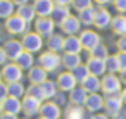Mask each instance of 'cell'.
Instances as JSON below:
<instances>
[{"label": "cell", "instance_id": "ffe728a7", "mask_svg": "<svg viewBox=\"0 0 126 119\" xmlns=\"http://www.w3.org/2000/svg\"><path fill=\"white\" fill-rule=\"evenodd\" d=\"M23 102V110L26 116H35L36 112H40V107H42V102L30 97V95H24V98L21 100Z\"/></svg>", "mask_w": 126, "mask_h": 119}, {"label": "cell", "instance_id": "7bdbcfd3", "mask_svg": "<svg viewBox=\"0 0 126 119\" xmlns=\"http://www.w3.org/2000/svg\"><path fill=\"white\" fill-rule=\"evenodd\" d=\"M5 97H9V93H7V85H5V83H0V100H4Z\"/></svg>", "mask_w": 126, "mask_h": 119}, {"label": "cell", "instance_id": "db71d44e", "mask_svg": "<svg viewBox=\"0 0 126 119\" xmlns=\"http://www.w3.org/2000/svg\"><path fill=\"white\" fill-rule=\"evenodd\" d=\"M38 119H43V117H38Z\"/></svg>", "mask_w": 126, "mask_h": 119}, {"label": "cell", "instance_id": "44dd1931", "mask_svg": "<svg viewBox=\"0 0 126 119\" xmlns=\"http://www.w3.org/2000/svg\"><path fill=\"white\" fill-rule=\"evenodd\" d=\"M81 50H83V47H81V42H79L78 35L66 36V40H64V52H67V54H79Z\"/></svg>", "mask_w": 126, "mask_h": 119}, {"label": "cell", "instance_id": "b9f144b4", "mask_svg": "<svg viewBox=\"0 0 126 119\" xmlns=\"http://www.w3.org/2000/svg\"><path fill=\"white\" fill-rule=\"evenodd\" d=\"M7 60H9V57H7V54H5V50H4V47H0V66H5V64H7Z\"/></svg>", "mask_w": 126, "mask_h": 119}, {"label": "cell", "instance_id": "277c9868", "mask_svg": "<svg viewBox=\"0 0 126 119\" xmlns=\"http://www.w3.org/2000/svg\"><path fill=\"white\" fill-rule=\"evenodd\" d=\"M55 23L52 17H36V21L33 23V31L38 33L42 38H48L54 35L55 31Z\"/></svg>", "mask_w": 126, "mask_h": 119}, {"label": "cell", "instance_id": "4dcf8cb0", "mask_svg": "<svg viewBox=\"0 0 126 119\" xmlns=\"http://www.w3.org/2000/svg\"><path fill=\"white\" fill-rule=\"evenodd\" d=\"M78 19H79L81 26H92L93 21H95V7H88L85 11H79Z\"/></svg>", "mask_w": 126, "mask_h": 119}, {"label": "cell", "instance_id": "681fc988", "mask_svg": "<svg viewBox=\"0 0 126 119\" xmlns=\"http://www.w3.org/2000/svg\"><path fill=\"white\" fill-rule=\"evenodd\" d=\"M90 119H109V117H107L105 114H93Z\"/></svg>", "mask_w": 126, "mask_h": 119}, {"label": "cell", "instance_id": "836d02e7", "mask_svg": "<svg viewBox=\"0 0 126 119\" xmlns=\"http://www.w3.org/2000/svg\"><path fill=\"white\" fill-rule=\"evenodd\" d=\"M71 73H73V76H74L76 83H79V85H81V83H83V81H85V79L90 76V73H88V67H86L85 64H79V66H78V67H74Z\"/></svg>", "mask_w": 126, "mask_h": 119}, {"label": "cell", "instance_id": "74e56055", "mask_svg": "<svg viewBox=\"0 0 126 119\" xmlns=\"http://www.w3.org/2000/svg\"><path fill=\"white\" fill-rule=\"evenodd\" d=\"M71 7H73L76 12H79V11H85V9H88V7H93V0H73Z\"/></svg>", "mask_w": 126, "mask_h": 119}, {"label": "cell", "instance_id": "bcb514c9", "mask_svg": "<svg viewBox=\"0 0 126 119\" xmlns=\"http://www.w3.org/2000/svg\"><path fill=\"white\" fill-rule=\"evenodd\" d=\"M0 119H17V116H16V114H7V112H4L2 116H0Z\"/></svg>", "mask_w": 126, "mask_h": 119}, {"label": "cell", "instance_id": "3957f363", "mask_svg": "<svg viewBox=\"0 0 126 119\" xmlns=\"http://www.w3.org/2000/svg\"><path fill=\"white\" fill-rule=\"evenodd\" d=\"M21 43H23V47H24V50L26 52H30V54H36V52H40L42 48H43V38L38 35V33H35V31H28V33H24L23 36H21Z\"/></svg>", "mask_w": 126, "mask_h": 119}, {"label": "cell", "instance_id": "9c48e42d", "mask_svg": "<svg viewBox=\"0 0 126 119\" xmlns=\"http://www.w3.org/2000/svg\"><path fill=\"white\" fill-rule=\"evenodd\" d=\"M55 83H57V86H59L61 91H71V90H74L78 86V83H76V79H74V76H73L71 71L61 73L57 76V81Z\"/></svg>", "mask_w": 126, "mask_h": 119}, {"label": "cell", "instance_id": "8fae6325", "mask_svg": "<svg viewBox=\"0 0 126 119\" xmlns=\"http://www.w3.org/2000/svg\"><path fill=\"white\" fill-rule=\"evenodd\" d=\"M104 107L105 110L110 114V116H116L121 107H123V98H121V93H116V95H107L104 98Z\"/></svg>", "mask_w": 126, "mask_h": 119}, {"label": "cell", "instance_id": "8992f818", "mask_svg": "<svg viewBox=\"0 0 126 119\" xmlns=\"http://www.w3.org/2000/svg\"><path fill=\"white\" fill-rule=\"evenodd\" d=\"M79 42H81V47H83V50H93L98 43H102V38H100V35L97 33V31H93V30H83V31H79Z\"/></svg>", "mask_w": 126, "mask_h": 119}, {"label": "cell", "instance_id": "f1b7e54d", "mask_svg": "<svg viewBox=\"0 0 126 119\" xmlns=\"http://www.w3.org/2000/svg\"><path fill=\"white\" fill-rule=\"evenodd\" d=\"M62 64H64V67L67 71H73L74 67H78L81 64V57H79V54H67V52H64Z\"/></svg>", "mask_w": 126, "mask_h": 119}, {"label": "cell", "instance_id": "c3c4849f", "mask_svg": "<svg viewBox=\"0 0 126 119\" xmlns=\"http://www.w3.org/2000/svg\"><path fill=\"white\" fill-rule=\"evenodd\" d=\"M119 79H121V83H123V85H126V69H124V71H121Z\"/></svg>", "mask_w": 126, "mask_h": 119}, {"label": "cell", "instance_id": "484cf974", "mask_svg": "<svg viewBox=\"0 0 126 119\" xmlns=\"http://www.w3.org/2000/svg\"><path fill=\"white\" fill-rule=\"evenodd\" d=\"M86 97H88V93L83 86H76L74 90L69 91V100H71L73 105H85Z\"/></svg>", "mask_w": 126, "mask_h": 119}, {"label": "cell", "instance_id": "ab89813d", "mask_svg": "<svg viewBox=\"0 0 126 119\" xmlns=\"http://www.w3.org/2000/svg\"><path fill=\"white\" fill-rule=\"evenodd\" d=\"M116 55H117L119 69H121V71H124V69H126V54H124V52H117ZM121 71H119V73H121Z\"/></svg>", "mask_w": 126, "mask_h": 119}, {"label": "cell", "instance_id": "f35d334b", "mask_svg": "<svg viewBox=\"0 0 126 119\" xmlns=\"http://www.w3.org/2000/svg\"><path fill=\"white\" fill-rule=\"evenodd\" d=\"M112 5L117 11V14H124L126 16V0H112Z\"/></svg>", "mask_w": 126, "mask_h": 119}, {"label": "cell", "instance_id": "ac0fdd59", "mask_svg": "<svg viewBox=\"0 0 126 119\" xmlns=\"http://www.w3.org/2000/svg\"><path fill=\"white\" fill-rule=\"evenodd\" d=\"M2 105H4V112L7 114H19L23 110V102L21 98H16V97H5L2 100Z\"/></svg>", "mask_w": 126, "mask_h": 119}, {"label": "cell", "instance_id": "4fadbf2b", "mask_svg": "<svg viewBox=\"0 0 126 119\" xmlns=\"http://www.w3.org/2000/svg\"><path fill=\"white\" fill-rule=\"evenodd\" d=\"M40 117H43V119H59L61 117V107L55 102H45L40 107Z\"/></svg>", "mask_w": 126, "mask_h": 119}, {"label": "cell", "instance_id": "1f68e13d", "mask_svg": "<svg viewBox=\"0 0 126 119\" xmlns=\"http://www.w3.org/2000/svg\"><path fill=\"white\" fill-rule=\"evenodd\" d=\"M42 91H43V98L45 100H48V98H54L55 95H57V83H54V81H50V79H47V81H43L42 85Z\"/></svg>", "mask_w": 126, "mask_h": 119}, {"label": "cell", "instance_id": "d590c367", "mask_svg": "<svg viewBox=\"0 0 126 119\" xmlns=\"http://www.w3.org/2000/svg\"><path fill=\"white\" fill-rule=\"evenodd\" d=\"M105 69H107V73H110V74H116V73L121 71V69H119V62H117V55H109V57L105 59Z\"/></svg>", "mask_w": 126, "mask_h": 119}, {"label": "cell", "instance_id": "9f6ffc18", "mask_svg": "<svg viewBox=\"0 0 126 119\" xmlns=\"http://www.w3.org/2000/svg\"><path fill=\"white\" fill-rule=\"evenodd\" d=\"M24 119H26V117H24Z\"/></svg>", "mask_w": 126, "mask_h": 119}, {"label": "cell", "instance_id": "4316f807", "mask_svg": "<svg viewBox=\"0 0 126 119\" xmlns=\"http://www.w3.org/2000/svg\"><path fill=\"white\" fill-rule=\"evenodd\" d=\"M23 71H30L33 66H35V57H33V54H30V52H23V54H19V57L14 60Z\"/></svg>", "mask_w": 126, "mask_h": 119}, {"label": "cell", "instance_id": "d4e9b609", "mask_svg": "<svg viewBox=\"0 0 126 119\" xmlns=\"http://www.w3.org/2000/svg\"><path fill=\"white\" fill-rule=\"evenodd\" d=\"M81 86L86 90V93H98V90H102V81H100L98 76L90 74V76L81 83Z\"/></svg>", "mask_w": 126, "mask_h": 119}, {"label": "cell", "instance_id": "9a60e30c", "mask_svg": "<svg viewBox=\"0 0 126 119\" xmlns=\"http://www.w3.org/2000/svg\"><path fill=\"white\" fill-rule=\"evenodd\" d=\"M16 14L23 19V21H26L28 24H31V23H35L36 21V11H35V7H33V4H24V5H19L17 9H16Z\"/></svg>", "mask_w": 126, "mask_h": 119}, {"label": "cell", "instance_id": "d6a6232c", "mask_svg": "<svg viewBox=\"0 0 126 119\" xmlns=\"http://www.w3.org/2000/svg\"><path fill=\"white\" fill-rule=\"evenodd\" d=\"M7 93H9V97L21 98V97H24L26 90H24V85L21 81H17V83H9L7 85Z\"/></svg>", "mask_w": 126, "mask_h": 119}, {"label": "cell", "instance_id": "7c38bea8", "mask_svg": "<svg viewBox=\"0 0 126 119\" xmlns=\"http://www.w3.org/2000/svg\"><path fill=\"white\" fill-rule=\"evenodd\" d=\"M61 30L69 36V35H78L79 33V30H81V23H79V19H78V16H69L67 19H64L61 24Z\"/></svg>", "mask_w": 126, "mask_h": 119}, {"label": "cell", "instance_id": "8d00e7d4", "mask_svg": "<svg viewBox=\"0 0 126 119\" xmlns=\"http://www.w3.org/2000/svg\"><path fill=\"white\" fill-rule=\"evenodd\" d=\"M26 95H30V97H33V98H36V100H45L43 98V91H42V86L40 85H30L28 86V90H26Z\"/></svg>", "mask_w": 126, "mask_h": 119}, {"label": "cell", "instance_id": "e575fe53", "mask_svg": "<svg viewBox=\"0 0 126 119\" xmlns=\"http://www.w3.org/2000/svg\"><path fill=\"white\" fill-rule=\"evenodd\" d=\"M90 57H95V59H102V60H105V59L109 57V50H107V47H105L104 43H98L93 50H90Z\"/></svg>", "mask_w": 126, "mask_h": 119}, {"label": "cell", "instance_id": "ee69618b", "mask_svg": "<svg viewBox=\"0 0 126 119\" xmlns=\"http://www.w3.org/2000/svg\"><path fill=\"white\" fill-rule=\"evenodd\" d=\"M54 4H57V5H71L73 4V0H54Z\"/></svg>", "mask_w": 126, "mask_h": 119}, {"label": "cell", "instance_id": "cb8c5ba5", "mask_svg": "<svg viewBox=\"0 0 126 119\" xmlns=\"http://www.w3.org/2000/svg\"><path fill=\"white\" fill-rule=\"evenodd\" d=\"M71 16V11H69V7L67 5H54V11H52V14H50V17L54 19V23L55 24H61L64 19H67Z\"/></svg>", "mask_w": 126, "mask_h": 119}, {"label": "cell", "instance_id": "7a4b0ae2", "mask_svg": "<svg viewBox=\"0 0 126 119\" xmlns=\"http://www.w3.org/2000/svg\"><path fill=\"white\" fill-rule=\"evenodd\" d=\"M5 31L12 36H19V35L23 36L24 33L30 31V24L26 21H23L17 14H14L9 19H5Z\"/></svg>", "mask_w": 126, "mask_h": 119}, {"label": "cell", "instance_id": "e0dca14e", "mask_svg": "<svg viewBox=\"0 0 126 119\" xmlns=\"http://www.w3.org/2000/svg\"><path fill=\"white\" fill-rule=\"evenodd\" d=\"M85 109L88 112L97 114L100 109H104V97H100L98 93H88L86 102H85Z\"/></svg>", "mask_w": 126, "mask_h": 119}, {"label": "cell", "instance_id": "83f0119b", "mask_svg": "<svg viewBox=\"0 0 126 119\" xmlns=\"http://www.w3.org/2000/svg\"><path fill=\"white\" fill-rule=\"evenodd\" d=\"M16 14V4L12 0H0V19H9Z\"/></svg>", "mask_w": 126, "mask_h": 119}, {"label": "cell", "instance_id": "816d5d0a", "mask_svg": "<svg viewBox=\"0 0 126 119\" xmlns=\"http://www.w3.org/2000/svg\"><path fill=\"white\" fill-rule=\"evenodd\" d=\"M4 114V105H2V100H0V116Z\"/></svg>", "mask_w": 126, "mask_h": 119}, {"label": "cell", "instance_id": "2e32d148", "mask_svg": "<svg viewBox=\"0 0 126 119\" xmlns=\"http://www.w3.org/2000/svg\"><path fill=\"white\" fill-rule=\"evenodd\" d=\"M86 67H88V73L90 74H93V76H104L105 73H107V69H105V60H102V59H95V57H90L88 60H86V64H85Z\"/></svg>", "mask_w": 126, "mask_h": 119}, {"label": "cell", "instance_id": "f5cc1de1", "mask_svg": "<svg viewBox=\"0 0 126 119\" xmlns=\"http://www.w3.org/2000/svg\"><path fill=\"white\" fill-rule=\"evenodd\" d=\"M0 83H2V73H0Z\"/></svg>", "mask_w": 126, "mask_h": 119}, {"label": "cell", "instance_id": "f6af8a7d", "mask_svg": "<svg viewBox=\"0 0 126 119\" xmlns=\"http://www.w3.org/2000/svg\"><path fill=\"white\" fill-rule=\"evenodd\" d=\"M95 4H98L100 7H105L107 4H112V0H93Z\"/></svg>", "mask_w": 126, "mask_h": 119}, {"label": "cell", "instance_id": "5b68a950", "mask_svg": "<svg viewBox=\"0 0 126 119\" xmlns=\"http://www.w3.org/2000/svg\"><path fill=\"white\" fill-rule=\"evenodd\" d=\"M102 91L105 93V95H116V93H121V79H119V76H116V74H110V73H107V74H104L102 76Z\"/></svg>", "mask_w": 126, "mask_h": 119}, {"label": "cell", "instance_id": "f546056e", "mask_svg": "<svg viewBox=\"0 0 126 119\" xmlns=\"http://www.w3.org/2000/svg\"><path fill=\"white\" fill-rule=\"evenodd\" d=\"M64 119H86V109L81 105H71L66 109Z\"/></svg>", "mask_w": 126, "mask_h": 119}, {"label": "cell", "instance_id": "7dc6e473", "mask_svg": "<svg viewBox=\"0 0 126 119\" xmlns=\"http://www.w3.org/2000/svg\"><path fill=\"white\" fill-rule=\"evenodd\" d=\"M12 2L16 4V7H19V5H24V4H30V0H12Z\"/></svg>", "mask_w": 126, "mask_h": 119}, {"label": "cell", "instance_id": "6da1fadb", "mask_svg": "<svg viewBox=\"0 0 126 119\" xmlns=\"http://www.w3.org/2000/svg\"><path fill=\"white\" fill-rule=\"evenodd\" d=\"M38 66H42L47 73H54V71H57V69L62 66V57H61L59 54H55V52L47 50V52L40 54V57H38Z\"/></svg>", "mask_w": 126, "mask_h": 119}, {"label": "cell", "instance_id": "5bb4252c", "mask_svg": "<svg viewBox=\"0 0 126 119\" xmlns=\"http://www.w3.org/2000/svg\"><path fill=\"white\" fill-rule=\"evenodd\" d=\"M54 5H55L54 0H35L33 2V7H35L38 17H50Z\"/></svg>", "mask_w": 126, "mask_h": 119}, {"label": "cell", "instance_id": "ba28073f", "mask_svg": "<svg viewBox=\"0 0 126 119\" xmlns=\"http://www.w3.org/2000/svg\"><path fill=\"white\" fill-rule=\"evenodd\" d=\"M112 17L114 16L110 14V11H107L105 7L98 5V9H95V21H93V24H95L97 30H107L110 26V23H112Z\"/></svg>", "mask_w": 126, "mask_h": 119}, {"label": "cell", "instance_id": "52a82bcc", "mask_svg": "<svg viewBox=\"0 0 126 119\" xmlns=\"http://www.w3.org/2000/svg\"><path fill=\"white\" fill-rule=\"evenodd\" d=\"M0 73H2V79H5L7 85L9 83H17V81L23 79V69L16 62H7L5 66H2V71Z\"/></svg>", "mask_w": 126, "mask_h": 119}, {"label": "cell", "instance_id": "f907efd6", "mask_svg": "<svg viewBox=\"0 0 126 119\" xmlns=\"http://www.w3.org/2000/svg\"><path fill=\"white\" fill-rule=\"evenodd\" d=\"M121 98H123V104H126V88L121 91Z\"/></svg>", "mask_w": 126, "mask_h": 119}, {"label": "cell", "instance_id": "7402d4cb", "mask_svg": "<svg viewBox=\"0 0 126 119\" xmlns=\"http://www.w3.org/2000/svg\"><path fill=\"white\" fill-rule=\"evenodd\" d=\"M110 30L114 35L117 36H123L126 35V16L124 14H117L112 17V23H110Z\"/></svg>", "mask_w": 126, "mask_h": 119}, {"label": "cell", "instance_id": "603a6c76", "mask_svg": "<svg viewBox=\"0 0 126 119\" xmlns=\"http://www.w3.org/2000/svg\"><path fill=\"white\" fill-rule=\"evenodd\" d=\"M64 36L62 35H57V33H54L52 36H48L47 38V47H48V50L50 52H55V54H59V52H62L64 50Z\"/></svg>", "mask_w": 126, "mask_h": 119}, {"label": "cell", "instance_id": "d6986e66", "mask_svg": "<svg viewBox=\"0 0 126 119\" xmlns=\"http://www.w3.org/2000/svg\"><path fill=\"white\" fill-rule=\"evenodd\" d=\"M47 71L42 67V66H33L30 71H28V79L31 85H42L43 81H47Z\"/></svg>", "mask_w": 126, "mask_h": 119}, {"label": "cell", "instance_id": "60d3db41", "mask_svg": "<svg viewBox=\"0 0 126 119\" xmlns=\"http://www.w3.org/2000/svg\"><path fill=\"white\" fill-rule=\"evenodd\" d=\"M116 45H117L119 52H124V54H126V35L119 36V38H117V42H116Z\"/></svg>", "mask_w": 126, "mask_h": 119}, {"label": "cell", "instance_id": "30bf717a", "mask_svg": "<svg viewBox=\"0 0 126 119\" xmlns=\"http://www.w3.org/2000/svg\"><path fill=\"white\" fill-rule=\"evenodd\" d=\"M4 50H5V54H7V57L14 62L17 57H19V54H23L24 52V47H23V43H21V40H7L5 43H4Z\"/></svg>", "mask_w": 126, "mask_h": 119}, {"label": "cell", "instance_id": "11a10c76", "mask_svg": "<svg viewBox=\"0 0 126 119\" xmlns=\"http://www.w3.org/2000/svg\"><path fill=\"white\" fill-rule=\"evenodd\" d=\"M0 40H2V36H0Z\"/></svg>", "mask_w": 126, "mask_h": 119}]
</instances>
